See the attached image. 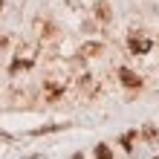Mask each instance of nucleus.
Returning a JSON list of instances; mask_svg holds the SVG:
<instances>
[{
    "label": "nucleus",
    "mask_w": 159,
    "mask_h": 159,
    "mask_svg": "<svg viewBox=\"0 0 159 159\" xmlns=\"http://www.w3.org/2000/svg\"><path fill=\"white\" fill-rule=\"evenodd\" d=\"M119 78H121V84H125V87H142V78L133 75L130 70H119Z\"/></svg>",
    "instance_id": "obj_1"
},
{
    "label": "nucleus",
    "mask_w": 159,
    "mask_h": 159,
    "mask_svg": "<svg viewBox=\"0 0 159 159\" xmlns=\"http://www.w3.org/2000/svg\"><path fill=\"white\" fill-rule=\"evenodd\" d=\"M151 49V41H145V38H130V52H136V55H142V52H148Z\"/></svg>",
    "instance_id": "obj_2"
},
{
    "label": "nucleus",
    "mask_w": 159,
    "mask_h": 159,
    "mask_svg": "<svg viewBox=\"0 0 159 159\" xmlns=\"http://www.w3.org/2000/svg\"><path fill=\"white\" fill-rule=\"evenodd\" d=\"M96 156H98V159H110L113 153H110V148H107V145H98V148H96Z\"/></svg>",
    "instance_id": "obj_3"
},
{
    "label": "nucleus",
    "mask_w": 159,
    "mask_h": 159,
    "mask_svg": "<svg viewBox=\"0 0 159 159\" xmlns=\"http://www.w3.org/2000/svg\"><path fill=\"white\" fill-rule=\"evenodd\" d=\"M130 139H133V133H127V136H121V145H125V151H130Z\"/></svg>",
    "instance_id": "obj_4"
},
{
    "label": "nucleus",
    "mask_w": 159,
    "mask_h": 159,
    "mask_svg": "<svg viewBox=\"0 0 159 159\" xmlns=\"http://www.w3.org/2000/svg\"><path fill=\"white\" fill-rule=\"evenodd\" d=\"M72 159H84V156H81V153H78V156H72Z\"/></svg>",
    "instance_id": "obj_5"
}]
</instances>
